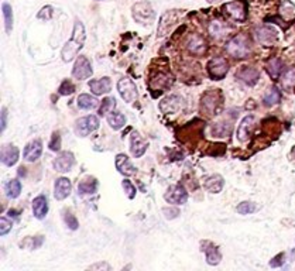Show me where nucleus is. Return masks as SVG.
Masks as SVG:
<instances>
[{"mask_svg": "<svg viewBox=\"0 0 295 271\" xmlns=\"http://www.w3.org/2000/svg\"><path fill=\"white\" fill-rule=\"evenodd\" d=\"M75 164V157L71 151H62L58 154V157L54 160V170L58 173L65 174L68 171H71V168Z\"/></svg>", "mask_w": 295, "mask_h": 271, "instance_id": "obj_11", "label": "nucleus"}, {"mask_svg": "<svg viewBox=\"0 0 295 271\" xmlns=\"http://www.w3.org/2000/svg\"><path fill=\"white\" fill-rule=\"evenodd\" d=\"M51 17H53V7H51V6H48V4H47V6H44L40 12L37 13V19H40V20H45V21H48Z\"/></svg>", "mask_w": 295, "mask_h": 271, "instance_id": "obj_43", "label": "nucleus"}, {"mask_svg": "<svg viewBox=\"0 0 295 271\" xmlns=\"http://www.w3.org/2000/svg\"><path fill=\"white\" fill-rule=\"evenodd\" d=\"M132 14H133L134 20L143 26L151 24L156 19V12L153 10L150 1L147 0H141L138 3H136L132 7Z\"/></svg>", "mask_w": 295, "mask_h": 271, "instance_id": "obj_4", "label": "nucleus"}, {"mask_svg": "<svg viewBox=\"0 0 295 271\" xmlns=\"http://www.w3.org/2000/svg\"><path fill=\"white\" fill-rule=\"evenodd\" d=\"M118 91L123 97L124 102L127 103H134L138 99V92L134 85V82L130 78H123L118 82Z\"/></svg>", "mask_w": 295, "mask_h": 271, "instance_id": "obj_8", "label": "nucleus"}, {"mask_svg": "<svg viewBox=\"0 0 295 271\" xmlns=\"http://www.w3.org/2000/svg\"><path fill=\"white\" fill-rule=\"evenodd\" d=\"M48 147H50V150H53V151H59V149H61V135L58 132H54L53 133Z\"/></svg>", "mask_w": 295, "mask_h": 271, "instance_id": "obj_42", "label": "nucleus"}, {"mask_svg": "<svg viewBox=\"0 0 295 271\" xmlns=\"http://www.w3.org/2000/svg\"><path fill=\"white\" fill-rule=\"evenodd\" d=\"M85 39H86V30L83 23H80L79 20L75 21L74 24V30H72V36L71 39L67 41V44L64 45L62 51H61V57L65 62L72 61L85 44Z\"/></svg>", "mask_w": 295, "mask_h": 271, "instance_id": "obj_1", "label": "nucleus"}, {"mask_svg": "<svg viewBox=\"0 0 295 271\" xmlns=\"http://www.w3.org/2000/svg\"><path fill=\"white\" fill-rule=\"evenodd\" d=\"M89 88L91 91L94 92L96 96L103 95V94H107L110 92L112 89V81L105 77V78H100V79H94V81L89 82Z\"/></svg>", "mask_w": 295, "mask_h": 271, "instance_id": "obj_24", "label": "nucleus"}, {"mask_svg": "<svg viewBox=\"0 0 295 271\" xmlns=\"http://www.w3.org/2000/svg\"><path fill=\"white\" fill-rule=\"evenodd\" d=\"M181 102H182V99L179 96H168V97L162 99V102L160 103V109L165 115H171L181 108Z\"/></svg>", "mask_w": 295, "mask_h": 271, "instance_id": "obj_26", "label": "nucleus"}, {"mask_svg": "<svg viewBox=\"0 0 295 271\" xmlns=\"http://www.w3.org/2000/svg\"><path fill=\"white\" fill-rule=\"evenodd\" d=\"M208 30H209V33H211L212 37H220V36H223L225 31H226V28H225V26H223L220 21H214V23H211Z\"/></svg>", "mask_w": 295, "mask_h": 271, "instance_id": "obj_39", "label": "nucleus"}, {"mask_svg": "<svg viewBox=\"0 0 295 271\" xmlns=\"http://www.w3.org/2000/svg\"><path fill=\"white\" fill-rule=\"evenodd\" d=\"M209 3H216V1H222V0H208Z\"/></svg>", "mask_w": 295, "mask_h": 271, "instance_id": "obj_51", "label": "nucleus"}, {"mask_svg": "<svg viewBox=\"0 0 295 271\" xmlns=\"http://www.w3.org/2000/svg\"><path fill=\"white\" fill-rule=\"evenodd\" d=\"M24 170H26L24 167H20V168H19V174H20V176H24V175H26Z\"/></svg>", "mask_w": 295, "mask_h": 271, "instance_id": "obj_50", "label": "nucleus"}, {"mask_svg": "<svg viewBox=\"0 0 295 271\" xmlns=\"http://www.w3.org/2000/svg\"><path fill=\"white\" fill-rule=\"evenodd\" d=\"M282 68H284V65H282V61L280 58H271L266 64V71L273 79H277L281 75Z\"/></svg>", "mask_w": 295, "mask_h": 271, "instance_id": "obj_29", "label": "nucleus"}, {"mask_svg": "<svg viewBox=\"0 0 295 271\" xmlns=\"http://www.w3.org/2000/svg\"><path fill=\"white\" fill-rule=\"evenodd\" d=\"M223 12L229 19H232L237 23H243L247 19V1L246 0L229 1L223 6Z\"/></svg>", "mask_w": 295, "mask_h": 271, "instance_id": "obj_5", "label": "nucleus"}, {"mask_svg": "<svg viewBox=\"0 0 295 271\" xmlns=\"http://www.w3.org/2000/svg\"><path fill=\"white\" fill-rule=\"evenodd\" d=\"M280 100H281V91L275 85L270 86L267 91H266L264 96H263V105L267 106V108H271V106L277 105Z\"/></svg>", "mask_w": 295, "mask_h": 271, "instance_id": "obj_27", "label": "nucleus"}, {"mask_svg": "<svg viewBox=\"0 0 295 271\" xmlns=\"http://www.w3.org/2000/svg\"><path fill=\"white\" fill-rule=\"evenodd\" d=\"M115 106H116V100L113 97H105V100H102V105L99 108V115L107 116L110 112H113Z\"/></svg>", "mask_w": 295, "mask_h": 271, "instance_id": "obj_37", "label": "nucleus"}, {"mask_svg": "<svg viewBox=\"0 0 295 271\" xmlns=\"http://www.w3.org/2000/svg\"><path fill=\"white\" fill-rule=\"evenodd\" d=\"M202 252L205 253L206 257V263L211 266H217L222 260V254L219 252V249L215 246L212 242H202L201 243Z\"/></svg>", "mask_w": 295, "mask_h": 271, "instance_id": "obj_15", "label": "nucleus"}, {"mask_svg": "<svg viewBox=\"0 0 295 271\" xmlns=\"http://www.w3.org/2000/svg\"><path fill=\"white\" fill-rule=\"evenodd\" d=\"M285 258V253L282 252V253H278L275 257L273 258L271 261H270V267H274V269H277V267H281L282 264H284V260Z\"/></svg>", "mask_w": 295, "mask_h": 271, "instance_id": "obj_46", "label": "nucleus"}, {"mask_svg": "<svg viewBox=\"0 0 295 271\" xmlns=\"http://www.w3.org/2000/svg\"><path fill=\"white\" fill-rule=\"evenodd\" d=\"M99 102L95 99L94 96L86 95V94H82L78 96V106L83 110H92V109L98 108Z\"/></svg>", "mask_w": 295, "mask_h": 271, "instance_id": "obj_32", "label": "nucleus"}, {"mask_svg": "<svg viewBox=\"0 0 295 271\" xmlns=\"http://www.w3.org/2000/svg\"><path fill=\"white\" fill-rule=\"evenodd\" d=\"M58 92H59V95H62V96L72 95V94L75 92V86H74V83L69 81V79H64L62 83L59 85Z\"/></svg>", "mask_w": 295, "mask_h": 271, "instance_id": "obj_40", "label": "nucleus"}, {"mask_svg": "<svg viewBox=\"0 0 295 271\" xmlns=\"http://www.w3.org/2000/svg\"><path fill=\"white\" fill-rule=\"evenodd\" d=\"M72 190V185H71V181L68 178H58L55 181V187H54V195H55V199L58 201H64L65 198L69 196Z\"/></svg>", "mask_w": 295, "mask_h": 271, "instance_id": "obj_17", "label": "nucleus"}, {"mask_svg": "<svg viewBox=\"0 0 295 271\" xmlns=\"http://www.w3.org/2000/svg\"><path fill=\"white\" fill-rule=\"evenodd\" d=\"M222 108H223V96L220 89H211L202 95L199 110L205 116L212 117L215 115H217Z\"/></svg>", "mask_w": 295, "mask_h": 271, "instance_id": "obj_2", "label": "nucleus"}, {"mask_svg": "<svg viewBox=\"0 0 295 271\" xmlns=\"http://www.w3.org/2000/svg\"><path fill=\"white\" fill-rule=\"evenodd\" d=\"M282 83L285 88H294L295 86V67L288 68L282 75Z\"/></svg>", "mask_w": 295, "mask_h": 271, "instance_id": "obj_38", "label": "nucleus"}, {"mask_svg": "<svg viewBox=\"0 0 295 271\" xmlns=\"http://www.w3.org/2000/svg\"><path fill=\"white\" fill-rule=\"evenodd\" d=\"M1 12H3V19H4L6 31H7V33H12V28H13V10H12V6H10L9 3H3Z\"/></svg>", "mask_w": 295, "mask_h": 271, "instance_id": "obj_34", "label": "nucleus"}, {"mask_svg": "<svg viewBox=\"0 0 295 271\" xmlns=\"http://www.w3.org/2000/svg\"><path fill=\"white\" fill-rule=\"evenodd\" d=\"M223 185H225V179H223V176L219 175V174L206 176L203 179V188L208 192H211V194H219L220 191L223 190Z\"/></svg>", "mask_w": 295, "mask_h": 271, "instance_id": "obj_20", "label": "nucleus"}, {"mask_svg": "<svg viewBox=\"0 0 295 271\" xmlns=\"http://www.w3.org/2000/svg\"><path fill=\"white\" fill-rule=\"evenodd\" d=\"M64 213H65V215H64V222H65V225H67L71 231H77V229L79 228V223H78V220H77L75 215L71 213L69 211H65Z\"/></svg>", "mask_w": 295, "mask_h": 271, "instance_id": "obj_41", "label": "nucleus"}, {"mask_svg": "<svg viewBox=\"0 0 295 271\" xmlns=\"http://www.w3.org/2000/svg\"><path fill=\"white\" fill-rule=\"evenodd\" d=\"M98 127H99V119L94 115H89V116L80 117L75 122V133L79 137H85L95 130H98Z\"/></svg>", "mask_w": 295, "mask_h": 271, "instance_id": "obj_7", "label": "nucleus"}, {"mask_svg": "<svg viewBox=\"0 0 295 271\" xmlns=\"http://www.w3.org/2000/svg\"><path fill=\"white\" fill-rule=\"evenodd\" d=\"M0 225H1V228H0V234H1V236L7 234L9 232L12 231V222H10L7 217L1 216V219H0Z\"/></svg>", "mask_w": 295, "mask_h": 271, "instance_id": "obj_44", "label": "nucleus"}, {"mask_svg": "<svg viewBox=\"0 0 295 271\" xmlns=\"http://www.w3.org/2000/svg\"><path fill=\"white\" fill-rule=\"evenodd\" d=\"M33 213L37 219H44L48 213V201L44 195H39L33 201Z\"/></svg>", "mask_w": 295, "mask_h": 271, "instance_id": "obj_25", "label": "nucleus"}, {"mask_svg": "<svg viewBox=\"0 0 295 271\" xmlns=\"http://www.w3.org/2000/svg\"><path fill=\"white\" fill-rule=\"evenodd\" d=\"M236 77L239 78V81L246 83L247 86H255L256 83L260 79V72L252 67H241L237 72Z\"/></svg>", "mask_w": 295, "mask_h": 271, "instance_id": "obj_14", "label": "nucleus"}, {"mask_svg": "<svg viewBox=\"0 0 295 271\" xmlns=\"http://www.w3.org/2000/svg\"><path fill=\"white\" fill-rule=\"evenodd\" d=\"M164 198L168 203L182 205V203H185L188 201V192L182 185H174V187L168 188V191L164 195Z\"/></svg>", "mask_w": 295, "mask_h": 271, "instance_id": "obj_12", "label": "nucleus"}, {"mask_svg": "<svg viewBox=\"0 0 295 271\" xmlns=\"http://www.w3.org/2000/svg\"><path fill=\"white\" fill-rule=\"evenodd\" d=\"M188 51L194 55H203L208 50V45H206V41L202 39L201 36L198 34H194L191 36V39L187 42Z\"/></svg>", "mask_w": 295, "mask_h": 271, "instance_id": "obj_18", "label": "nucleus"}, {"mask_svg": "<svg viewBox=\"0 0 295 271\" xmlns=\"http://www.w3.org/2000/svg\"><path fill=\"white\" fill-rule=\"evenodd\" d=\"M236 211L240 213V215H250V213H255L256 211H258V206L255 202H249V201H244L237 205Z\"/></svg>", "mask_w": 295, "mask_h": 271, "instance_id": "obj_36", "label": "nucleus"}, {"mask_svg": "<svg viewBox=\"0 0 295 271\" xmlns=\"http://www.w3.org/2000/svg\"><path fill=\"white\" fill-rule=\"evenodd\" d=\"M232 124L230 123H219L212 127V135L217 137H228L232 133Z\"/></svg>", "mask_w": 295, "mask_h": 271, "instance_id": "obj_35", "label": "nucleus"}, {"mask_svg": "<svg viewBox=\"0 0 295 271\" xmlns=\"http://www.w3.org/2000/svg\"><path fill=\"white\" fill-rule=\"evenodd\" d=\"M206 71L211 79L214 81H220L226 77L229 71V62L226 58L223 57H214L208 65H206Z\"/></svg>", "mask_w": 295, "mask_h": 271, "instance_id": "obj_6", "label": "nucleus"}, {"mask_svg": "<svg viewBox=\"0 0 295 271\" xmlns=\"http://www.w3.org/2000/svg\"><path fill=\"white\" fill-rule=\"evenodd\" d=\"M179 17H181L179 10H170V12H167V13L164 14L161 17L160 26H158V37L167 36L171 31V28L177 24V21L179 20Z\"/></svg>", "mask_w": 295, "mask_h": 271, "instance_id": "obj_10", "label": "nucleus"}, {"mask_svg": "<svg viewBox=\"0 0 295 271\" xmlns=\"http://www.w3.org/2000/svg\"><path fill=\"white\" fill-rule=\"evenodd\" d=\"M19 160V149L13 144H6L1 149V163L6 167H13Z\"/></svg>", "mask_w": 295, "mask_h": 271, "instance_id": "obj_21", "label": "nucleus"}, {"mask_svg": "<svg viewBox=\"0 0 295 271\" xmlns=\"http://www.w3.org/2000/svg\"><path fill=\"white\" fill-rule=\"evenodd\" d=\"M96 190H98V181H96V178H94V176H88V178L82 179L79 182V185H78L79 194L89 195V194H95Z\"/></svg>", "mask_w": 295, "mask_h": 271, "instance_id": "obj_30", "label": "nucleus"}, {"mask_svg": "<svg viewBox=\"0 0 295 271\" xmlns=\"http://www.w3.org/2000/svg\"><path fill=\"white\" fill-rule=\"evenodd\" d=\"M4 191H6L7 198H10V199L19 198V195H20V192H21V184H20V181H17V179L9 181V182L6 184V187H4Z\"/></svg>", "mask_w": 295, "mask_h": 271, "instance_id": "obj_33", "label": "nucleus"}, {"mask_svg": "<svg viewBox=\"0 0 295 271\" xmlns=\"http://www.w3.org/2000/svg\"><path fill=\"white\" fill-rule=\"evenodd\" d=\"M94 75V68L91 65L89 59L86 57H78L75 64H74V69H72V77L75 79H88Z\"/></svg>", "mask_w": 295, "mask_h": 271, "instance_id": "obj_9", "label": "nucleus"}, {"mask_svg": "<svg viewBox=\"0 0 295 271\" xmlns=\"http://www.w3.org/2000/svg\"><path fill=\"white\" fill-rule=\"evenodd\" d=\"M42 153V143L41 140H33L27 144L24 147V160L30 161V163H34L36 160H39Z\"/></svg>", "mask_w": 295, "mask_h": 271, "instance_id": "obj_19", "label": "nucleus"}, {"mask_svg": "<svg viewBox=\"0 0 295 271\" xmlns=\"http://www.w3.org/2000/svg\"><path fill=\"white\" fill-rule=\"evenodd\" d=\"M277 30L271 26H260L256 28L255 36L258 42L264 45H273L277 41Z\"/></svg>", "mask_w": 295, "mask_h": 271, "instance_id": "obj_13", "label": "nucleus"}, {"mask_svg": "<svg viewBox=\"0 0 295 271\" xmlns=\"http://www.w3.org/2000/svg\"><path fill=\"white\" fill-rule=\"evenodd\" d=\"M253 124H255V116L249 115V116L243 117V120L240 122V126H239V130H237L239 141L244 143V141H247L250 138V133H252Z\"/></svg>", "mask_w": 295, "mask_h": 271, "instance_id": "obj_22", "label": "nucleus"}, {"mask_svg": "<svg viewBox=\"0 0 295 271\" xmlns=\"http://www.w3.org/2000/svg\"><path fill=\"white\" fill-rule=\"evenodd\" d=\"M107 123L110 124L112 129L115 130H120L121 127L126 124V117L121 115V113H118V112H110L106 116Z\"/></svg>", "mask_w": 295, "mask_h": 271, "instance_id": "obj_31", "label": "nucleus"}, {"mask_svg": "<svg viewBox=\"0 0 295 271\" xmlns=\"http://www.w3.org/2000/svg\"><path fill=\"white\" fill-rule=\"evenodd\" d=\"M6 126H7V110L3 109V110H1V126H0L1 133L6 130Z\"/></svg>", "mask_w": 295, "mask_h": 271, "instance_id": "obj_49", "label": "nucleus"}, {"mask_svg": "<svg viewBox=\"0 0 295 271\" xmlns=\"http://www.w3.org/2000/svg\"><path fill=\"white\" fill-rule=\"evenodd\" d=\"M162 213L165 215L167 219H174V217L179 215V209H177V208H164Z\"/></svg>", "mask_w": 295, "mask_h": 271, "instance_id": "obj_47", "label": "nucleus"}, {"mask_svg": "<svg viewBox=\"0 0 295 271\" xmlns=\"http://www.w3.org/2000/svg\"><path fill=\"white\" fill-rule=\"evenodd\" d=\"M171 82H173L171 77H168V75H165L162 72H158L157 75H154L151 78V88L158 91V92H162L165 88H168L171 85Z\"/></svg>", "mask_w": 295, "mask_h": 271, "instance_id": "obj_28", "label": "nucleus"}, {"mask_svg": "<svg viewBox=\"0 0 295 271\" xmlns=\"http://www.w3.org/2000/svg\"><path fill=\"white\" fill-rule=\"evenodd\" d=\"M116 168L119 170V173L123 174V175H133L136 174V167H134L132 161L129 160V157L126 155V154H119V155H116Z\"/></svg>", "mask_w": 295, "mask_h": 271, "instance_id": "obj_23", "label": "nucleus"}, {"mask_svg": "<svg viewBox=\"0 0 295 271\" xmlns=\"http://www.w3.org/2000/svg\"><path fill=\"white\" fill-rule=\"evenodd\" d=\"M226 53L233 58H246L252 53V41L247 34H237L226 44Z\"/></svg>", "mask_w": 295, "mask_h": 271, "instance_id": "obj_3", "label": "nucleus"}, {"mask_svg": "<svg viewBox=\"0 0 295 271\" xmlns=\"http://www.w3.org/2000/svg\"><path fill=\"white\" fill-rule=\"evenodd\" d=\"M89 270H110V266H109L107 263H105V261H100V263H98V264L91 266Z\"/></svg>", "mask_w": 295, "mask_h": 271, "instance_id": "obj_48", "label": "nucleus"}, {"mask_svg": "<svg viewBox=\"0 0 295 271\" xmlns=\"http://www.w3.org/2000/svg\"><path fill=\"white\" fill-rule=\"evenodd\" d=\"M121 185H123V188H124V191H126L127 196H129L130 199H133L134 196H136V188L133 187V184H132L130 181L124 179V181L121 182Z\"/></svg>", "mask_w": 295, "mask_h": 271, "instance_id": "obj_45", "label": "nucleus"}, {"mask_svg": "<svg viewBox=\"0 0 295 271\" xmlns=\"http://www.w3.org/2000/svg\"><path fill=\"white\" fill-rule=\"evenodd\" d=\"M148 147V143L146 140H143V137L138 135L137 132H133L130 136V151L136 158L141 157Z\"/></svg>", "mask_w": 295, "mask_h": 271, "instance_id": "obj_16", "label": "nucleus"}]
</instances>
